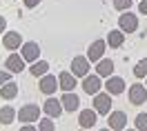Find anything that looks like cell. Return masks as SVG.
Here are the masks:
<instances>
[{"mask_svg":"<svg viewBox=\"0 0 147 131\" xmlns=\"http://www.w3.org/2000/svg\"><path fill=\"white\" fill-rule=\"evenodd\" d=\"M25 58H22V53H11L7 60H5V67L9 69L11 74H20V71H25Z\"/></svg>","mask_w":147,"mask_h":131,"instance_id":"cell-13","label":"cell"},{"mask_svg":"<svg viewBox=\"0 0 147 131\" xmlns=\"http://www.w3.org/2000/svg\"><path fill=\"white\" fill-rule=\"evenodd\" d=\"M38 129H40V131H54L56 124L51 122V116H45V118L40 120V124H38Z\"/></svg>","mask_w":147,"mask_h":131,"instance_id":"cell-24","label":"cell"},{"mask_svg":"<svg viewBox=\"0 0 147 131\" xmlns=\"http://www.w3.org/2000/svg\"><path fill=\"white\" fill-rule=\"evenodd\" d=\"M145 87H147V82H145Z\"/></svg>","mask_w":147,"mask_h":131,"instance_id":"cell-31","label":"cell"},{"mask_svg":"<svg viewBox=\"0 0 147 131\" xmlns=\"http://www.w3.org/2000/svg\"><path fill=\"white\" fill-rule=\"evenodd\" d=\"M20 51H22V58L27 60L29 65L36 62L38 58H40V47H38V42H22Z\"/></svg>","mask_w":147,"mask_h":131,"instance_id":"cell-10","label":"cell"},{"mask_svg":"<svg viewBox=\"0 0 147 131\" xmlns=\"http://www.w3.org/2000/svg\"><path fill=\"white\" fill-rule=\"evenodd\" d=\"M107 122H109L111 131H123L125 127H127V113L125 111H111Z\"/></svg>","mask_w":147,"mask_h":131,"instance_id":"cell-11","label":"cell"},{"mask_svg":"<svg viewBox=\"0 0 147 131\" xmlns=\"http://www.w3.org/2000/svg\"><path fill=\"white\" fill-rule=\"evenodd\" d=\"M145 100H147V87L134 82L129 87V102L138 107V104H145Z\"/></svg>","mask_w":147,"mask_h":131,"instance_id":"cell-4","label":"cell"},{"mask_svg":"<svg viewBox=\"0 0 147 131\" xmlns=\"http://www.w3.org/2000/svg\"><path fill=\"white\" fill-rule=\"evenodd\" d=\"M96 74L100 76V78H109L114 74V62H111L109 58H100L96 62Z\"/></svg>","mask_w":147,"mask_h":131,"instance_id":"cell-18","label":"cell"},{"mask_svg":"<svg viewBox=\"0 0 147 131\" xmlns=\"http://www.w3.org/2000/svg\"><path fill=\"white\" fill-rule=\"evenodd\" d=\"M131 2H134V0H114V7L118 11H127L129 7H131Z\"/></svg>","mask_w":147,"mask_h":131,"instance_id":"cell-26","label":"cell"},{"mask_svg":"<svg viewBox=\"0 0 147 131\" xmlns=\"http://www.w3.org/2000/svg\"><path fill=\"white\" fill-rule=\"evenodd\" d=\"M136 129L138 131H147V113H138L136 116Z\"/></svg>","mask_w":147,"mask_h":131,"instance_id":"cell-25","label":"cell"},{"mask_svg":"<svg viewBox=\"0 0 147 131\" xmlns=\"http://www.w3.org/2000/svg\"><path fill=\"white\" fill-rule=\"evenodd\" d=\"M38 89L42 91L45 96H51L56 91V89H60L58 87V78L51 74H45V76H40V82H38Z\"/></svg>","mask_w":147,"mask_h":131,"instance_id":"cell-8","label":"cell"},{"mask_svg":"<svg viewBox=\"0 0 147 131\" xmlns=\"http://www.w3.org/2000/svg\"><path fill=\"white\" fill-rule=\"evenodd\" d=\"M105 49H107V42L105 40H94L89 49H87V58H89V62H98L102 56H105Z\"/></svg>","mask_w":147,"mask_h":131,"instance_id":"cell-9","label":"cell"},{"mask_svg":"<svg viewBox=\"0 0 147 131\" xmlns=\"http://www.w3.org/2000/svg\"><path fill=\"white\" fill-rule=\"evenodd\" d=\"M138 13L147 16V0H140V2H138Z\"/></svg>","mask_w":147,"mask_h":131,"instance_id":"cell-28","label":"cell"},{"mask_svg":"<svg viewBox=\"0 0 147 131\" xmlns=\"http://www.w3.org/2000/svg\"><path fill=\"white\" fill-rule=\"evenodd\" d=\"M105 89H107V94H111V96H120L125 91V80H123L120 76H109L107 82H105Z\"/></svg>","mask_w":147,"mask_h":131,"instance_id":"cell-12","label":"cell"},{"mask_svg":"<svg viewBox=\"0 0 147 131\" xmlns=\"http://www.w3.org/2000/svg\"><path fill=\"white\" fill-rule=\"evenodd\" d=\"M94 109L100 116H109L111 113V94H98L94 96Z\"/></svg>","mask_w":147,"mask_h":131,"instance_id":"cell-1","label":"cell"},{"mask_svg":"<svg viewBox=\"0 0 147 131\" xmlns=\"http://www.w3.org/2000/svg\"><path fill=\"white\" fill-rule=\"evenodd\" d=\"M100 87H102V82H100V76L98 74H87L83 78V91L85 94H89V96H96L98 91H100Z\"/></svg>","mask_w":147,"mask_h":131,"instance_id":"cell-3","label":"cell"},{"mask_svg":"<svg viewBox=\"0 0 147 131\" xmlns=\"http://www.w3.org/2000/svg\"><path fill=\"white\" fill-rule=\"evenodd\" d=\"M89 69H92V67H89V58L87 56H76L71 60V74L76 76V78H85V76L89 74Z\"/></svg>","mask_w":147,"mask_h":131,"instance_id":"cell-5","label":"cell"},{"mask_svg":"<svg viewBox=\"0 0 147 131\" xmlns=\"http://www.w3.org/2000/svg\"><path fill=\"white\" fill-rule=\"evenodd\" d=\"M42 111H45V116L58 118V116L63 113V102H60V100H56V98H47V102L42 104Z\"/></svg>","mask_w":147,"mask_h":131,"instance_id":"cell-15","label":"cell"},{"mask_svg":"<svg viewBox=\"0 0 147 131\" xmlns=\"http://www.w3.org/2000/svg\"><path fill=\"white\" fill-rule=\"evenodd\" d=\"M16 96H18V84L16 82L9 80V82H5L0 87V98H2V100H13Z\"/></svg>","mask_w":147,"mask_h":131,"instance_id":"cell-19","label":"cell"},{"mask_svg":"<svg viewBox=\"0 0 147 131\" xmlns=\"http://www.w3.org/2000/svg\"><path fill=\"white\" fill-rule=\"evenodd\" d=\"M118 27L125 31V33H134L138 29V16L136 13H129V11H125L123 16L118 18Z\"/></svg>","mask_w":147,"mask_h":131,"instance_id":"cell-7","label":"cell"},{"mask_svg":"<svg viewBox=\"0 0 147 131\" xmlns=\"http://www.w3.org/2000/svg\"><path fill=\"white\" fill-rule=\"evenodd\" d=\"M60 102H63V109H65V111H76V109H78V104H80V100H78V96L74 94V91H63Z\"/></svg>","mask_w":147,"mask_h":131,"instance_id":"cell-17","label":"cell"},{"mask_svg":"<svg viewBox=\"0 0 147 131\" xmlns=\"http://www.w3.org/2000/svg\"><path fill=\"white\" fill-rule=\"evenodd\" d=\"M38 118H40V107H38V104H25V107L18 111V120L25 122V124L38 122Z\"/></svg>","mask_w":147,"mask_h":131,"instance_id":"cell-2","label":"cell"},{"mask_svg":"<svg viewBox=\"0 0 147 131\" xmlns=\"http://www.w3.org/2000/svg\"><path fill=\"white\" fill-rule=\"evenodd\" d=\"M38 5H40V0H25V7H29V9H34Z\"/></svg>","mask_w":147,"mask_h":131,"instance_id":"cell-29","label":"cell"},{"mask_svg":"<svg viewBox=\"0 0 147 131\" xmlns=\"http://www.w3.org/2000/svg\"><path fill=\"white\" fill-rule=\"evenodd\" d=\"M2 45H5V49H9V51H16V49L22 47V36H20L18 31H9V33L2 36Z\"/></svg>","mask_w":147,"mask_h":131,"instance_id":"cell-14","label":"cell"},{"mask_svg":"<svg viewBox=\"0 0 147 131\" xmlns=\"http://www.w3.org/2000/svg\"><path fill=\"white\" fill-rule=\"evenodd\" d=\"M96 118H98L96 109H83L78 113V127L80 129H94L96 127Z\"/></svg>","mask_w":147,"mask_h":131,"instance_id":"cell-6","label":"cell"},{"mask_svg":"<svg viewBox=\"0 0 147 131\" xmlns=\"http://www.w3.org/2000/svg\"><path fill=\"white\" fill-rule=\"evenodd\" d=\"M11 80V71H0V87Z\"/></svg>","mask_w":147,"mask_h":131,"instance_id":"cell-27","label":"cell"},{"mask_svg":"<svg viewBox=\"0 0 147 131\" xmlns=\"http://www.w3.org/2000/svg\"><path fill=\"white\" fill-rule=\"evenodd\" d=\"M16 118H18V113L13 111V107H9V104H7V107H2V109H0V124L9 127Z\"/></svg>","mask_w":147,"mask_h":131,"instance_id":"cell-21","label":"cell"},{"mask_svg":"<svg viewBox=\"0 0 147 131\" xmlns=\"http://www.w3.org/2000/svg\"><path fill=\"white\" fill-rule=\"evenodd\" d=\"M58 87L63 91H74L76 89V76L71 71H63V74L58 76Z\"/></svg>","mask_w":147,"mask_h":131,"instance_id":"cell-16","label":"cell"},{"mask_svg":"<svg viewBox=\"0 0 147 131\" xmlns=\"http://www.w3.org/2000/svg\"><path fill=\"white\" fill-rule=\"evenodd\" d=\"M5 29H7V20L0 16V33H5Z\"/></svg>","mask_w":147,"mask_h":131,"instance_id":"cell-30","label":"cell"},{"mask_svg":"<svg viewBox=\"0 0 147 131\" xmlns=\"http://www.w3.org/2000/svg\"><path fill=\"white\" fill-rule=\"evenodd\" d=\"M29 71H31V76H45L47 71H49V62L47 60H36V62H31V67H29Z\"/></svg>","mask_w":147,"mask_h":131,"instance_id":"cell-22","label":"cell"},{"mask_svg":"<svg viewBox=\"0 0 147 131\" xmlns=\"http://www.w3.org/2000/svg\"><path fill=\"white\" fill-rule=\"evenodd\" d=\"M134 76H136V78H147V58H143L140 62H136V67H134Z\"/></svg>","mask_w":147,"mask_h":131,"instance_id":"cell-23","label":"cell"},{"mask_svg":"<svg viewBox=\"0 0 147 131\" xmlns=\"http://www.w3.org/2000/svg\"><path fill=\"white\" fill-rule=\"evenodd\" d=\"M123 42H125V31L123 29H114V31H109V36H107V45H109L111 49H118L123 47Z\"/></svg>","mask_w":147,"mask_h":131,"instance_id":"cell-20","label":"cell"}]
</instances>
